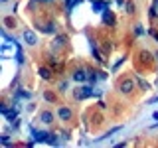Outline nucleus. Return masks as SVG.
<instances>
[{"label": "nucleus", "instance_id": "f257e3e1", "mask_svg": "<svg viewBox=\"0 0 158 148\" xmlns=\"http://www.w3.org/2000/svg\"><path fill=\"white\" fill-rule=\"evenodd\" d=\"M30 134L34 136V142H48V144H59L56 134H49L46 130H36L34 126H30Z\"/></svg>", "mask_w": 158, "mask_h": 148}, {"label": "nucleus", "instance_id": "f03ea898", "mask_svg": "<svg viewBox=\"0 0 158 148\" xmlns=\"http://www.w3.org/2000/svg\"><path fill=\"white\" fill-rule=\"evenodd\" d=\"M93 95H95V91L89 85H83L75 91V99H79V101H81V99H87V97H93Z\"/></svg>", "mask_w": 158, "mask_h": 148}, {"label": "nucleus", "instance_id": "7ed1b4c3", "mask_svg": "<svg viewBox=\"0 0 158 148\" xmlns=\"http://www.w3.org/2000/svg\"><path fill=\"white\" fill-rule=\"evenodd\" d=\"M118 91L125 93V95L132 93V91H135V81H132V79H125V81H121V83H118Z\"/></svg>", "mask_w": 158, "mask_h": 148}, {"label": "nucleus", "instance_id": "20e7f679", "mask_svg": "<svg viewBox=\"0 0 158 148\" xmlns=\"http://www.w3.org/2000/svg\"><path fill=\"white\" fill-rule=\"evenodd\" d=\"M0 113H2L4 117L8 118V121H16V117H18V109L14 107V109H6V107H0Z\"/></svg>", "mask_w": 158, "mask_h": 148}, {"label": "nucleus", "instance_id": "39448f33", "mask_svg": "<svg viewBox=\"0 0 158 148\" xmlns=\"http://www.w3.org/2000/svg\"><path fill=\"white\" fill-rule=\"evenodd\" d=\"M57 117L61 118V121H71L73 113H71V109H67V107H59L57 109Z\"/></svg>", "mask_w": 158, "mask_h": 148}, {"label": "nucleus", "instance_id": "423d86ee", "mask_svg": "<svg viewBox=\"0 0 158 148\" xmlns=\"http://www.w3.org/2000/svg\"><path fill=\"white\" fill-rule=\"evenodd\" d=\"M105 10H107V2H105V0H95V2H93V12L103 14Z\"/></svg>", "mask_w": 158, "mask_h": 148}, {"label": "nucleus", "instance_id": "0eeeda50", "mask_svg": "<svg viewBox=\"0 0 158 148\" xmlns=\"http://www.w3.org/2000/svg\"><path fill=\"white\" fill-rule=\"evenodd\" d=\"M24 39H26V43H28V46H36V43H38L36 34H34V32H30V30H26V32H24Z\"/></svg>", "mask_w": 158, "mask_h": 148}, {"label": "nucleus", "instance_id": "6e6552de", "mask_svg": "<svg viewBox=\"0 0 158 148\" xmlns=\"http://www.w3.org/2000/svg\"><path fill=\"white\" fill-rule=\"evenodd\" d=\"M73 79H75L77 83H83V81H87V79H89V75L83 71V69H77V71L73 73Z\"/></svg>", "mask_w": 158, "mask_h": 148}, {"label": "nucleus", "instance_id": "1a4fd4ad", "mask_svg": "<svg viewBox=\"0 0 158 148\" xmlns=\"http://www.w3.org/2000/svg\"><path fill=\"white\" fill-rule=\"evenodd\" d=\"M83 0H65V12L67 14H71V10L77 6V4H81Z\"/></svg>", "mask_w": 158, "mask_h": 148}, {"label": "nucleus", "instance_id": "9d476101", "mask_svg": "<svg viewBox=\"0 0 158 148\" xmlns=\"http://www.w3.org/2000/svg\"><path fill=\"white\" fill-rule=\"evenodd\" d=\"M40 121L44 122V125H49V122L53 121V115L49 111H46V113H42V117H40Z\"/></svg>", "mask_w": 158, "mask_h": 148}, {"label": "nucleus", "instance_id": "9b49d317", "mask_svg": "<svg viewBox=\"0 0 158 148\" xmlns=\"http://www.w3.org/2000/svg\"><path fill=\"white\" fill-rule=\"evenodd\" d=\"M103 22H105V24H113V22H115V16H113L109 10H105V12H103Z\"/></svg>", "mask_w": 158, "mask_h": 148}, {"label": "nucleus", "instance_id": "f8f14e48", "mask_svg": "<svg viewBox=\"0 0 158 148\" xmlns=\"http://www.w3.org/2000/svg\"><path fill=\"white\" fill-rule=\"evenodd\" d=\"M40 75H42L44 79H49V77H52V71H49L48 67H42V69H40Z\"/></svg>", "mask_w": 158, "mask_h": 148}, {"label": "nucleus", "instance_id": "ddd939ff", "mask_svg": "<svg viewBox=\"0 0 158 148\" xmlns=\"http://www.w3.org/2000/svg\"><path fill=\"white\" fill-rule=\"evenodd\" d=\"M135 36H136V38H138V36H144V28H142L140 24H136V26H135Z\"/></svg>", "mask_w": 158, "mask_h": 148}, {"label": "nucleus", "instance_id": "4468645a", "mask_svg": "<svg viewBox=\"0 0 158 148\" xmlns=\"http://www.w3.org/2000/svg\"><path fill=\"white\" fill-rule=\"evenodd\" d=\"M44 32H46V34H53V32H56V24H48V26H44Z\"/></svg>", "mask_w": 158, "mask_h": 148}, {"label": "nucleus", "instance_id": "2eb2a0df", "mask_svg": "<svg viewBox=\"0 0 158 148\" xmlns=\"http://www.w3.org/2000/svg\"><path fill=\"white\" fill-rule=\"evenodd\" d=\"M16 59H18V65H22V63H24V53H22V49H16Z\"/></svg>", "mask_w": 158, "mask_h": 148}, {"label": "nucleus", "instance_id": "dca6fc26", "mask_svg": "<svg viewBox=\"0 0 158 148\" xmlns=\"http://www.w3.org/2000/svg\"><path fill=\"white\" fill-rule=\"evenodd\" d=\"M32 97V93H28V91H18V99H30Z\"/></svg>", "mask_w": 158, "mask_h": 148}, {"label": "nucleus", "instance_id": "f3484780", "mask_svg": "<svg viewBox=\"0 0 158 148\" xmlns=\"http://www.w3.org/2000/svg\"><path fill=\"white\" fill-rule=\"evenodd\" d=\"M125 8H127V12H128V14L135 12V4H132V2H127V6H125Z\"/></svg>", "mask_w": 158, "mask_h": 148}, {"label": "nucleus", "instance_id": "a211bd4d", "mask_svg": "<svg viewBox=\"0 0 158 148\" xmlns=\"http://www.w3.org/2000/svg\"><path fill=\"white\" fill-rule=\"evenodd\" d=\"M140 57H144V61H146V63H150V51H142V53H140Z\"/></svg>", "mask_w": 158, "mask_h": 148}, {"label": "nucleus", "instance_id": "6ab92c4d", "mask_svg": "<svg viewBox=\"0 0 158 148\" xmlns=\"http://www.w3.org/2000/svg\"><path fill=\"white\" fill-rule=\"evenodd\" d=\"M63 43H65V38H57L56 39V47H61Z\"/></svg>", "mask_w": 158, "mask_h": 148}, {"label": "nucleus", "instance_id": "aec40b11", "mask_svg": "<svg viewBox=\"0 0 158 148\" xmlns=\"http://www.w3.org/2000/svg\"><path fill=\"white\" fill-rule=\"evenodd\" d=\"M136 83H138V85H140L142 89H146V87H148V85H146V83H144V81H142V79H140V77H136Z\"/></svg>", "mask_w": 158, "mask_h": 148}, {"label": "nucleus", "instance_id": "412c9836", "mask_svg": "<svg viewBox=\"0 0 158 148\" xmlns=\"http://www.w3.org/2000/svg\"><path fill=\"white\" fill-rule=\"evenodd\" d=\"M57 89H59V91L63 93V91H65V89H67V83H65V81H63V83H59V87H57Z\"/></svg>", "mask_w": 158, "mask_h": 148}, {"label": "nucleus", "instance_id": "4be33fe9", "mask_svg": "<svg viewBox=\"0 0 158 148\" xmlns=\"http://www.w3.org/2000/svg\"><path fill=\"white\" fill-rule=\"evenodd\" d=\"M0 142H2V144H10V140H8V136H2V138H0Z\"/></svg>", "mask_w": 158, "mask_h": 148}, {"label": "nucleus", "instance_id": "5701e85b", "mask_svg": "<svg viewBox=\"0 0 158 148\" xmlns=\"http://www.w3.org/2000/svg\"><path fill=\"white\" fill-rule=\"evenodd\" d=\"M158 14H156V8H150V18H156Z\"/></svg>", "mask_w": 158, "mask_h": 148}, {"label": "nucleus", "instance_id": "b1692460", "mask_svg": "<svg viewBox=\"0 0 158 148\" xmlns=\"http://www.w3.org/2000/svg\"><path fill=\"white\" fill-rule=\"evenodd\" d=\"M150 34H152V36H154V38L158 39V32H154V30H152V32H150Z\"/></svg>", "mask_w": 158, "mask_h": 148}, {"label": "nucleus", "instance_id": "393cba45", "mask_svg": "<svg viewBox=\"0 0 158 148\" xmlns=\"http://www.w3.org/2000/svg\"><path fill=\"white\" fill-rule=\"evenodd\" d=\"M152 118H154V121H158V113H154V115H152Z\"/></svg>", "mask_w": 158, "mask_h": 148}, {"label": "nucleus", "instance_id": "a878e982", "mask_svg": "<svg viewBox=\"0 0 158 148\" xmlns=\"http://www.w3.org/2000/svg\"><path fill=\"white\" fill-rule=\"evenodd\" d=\"M152 128H158V122H154V125H152Z\"/></svg>", "mask_w": 158, "mask_h": 148}, {"label": "nucleus", "instance_id": "bb28decb", "mask_svg": "<svg viewBox=\"0 0 158 148\" xmlns=\"http://www.w3.org/2000/svg\"><path fill=\"white\" fill-rule=\"evenodd\" d=\"M154 57H156V63H158V53H154Z\"/></svg>", "mask_w": 158, "mask_h": 148}, {"label": "nucleus", "instance_id": "cd10ccee", "mask_svg": "<svg viewBox=\"0 0 158 148\" xmlns=\"http://www.w3.org/2000/svg\"><path fill=\"white\" fill-rule=\"evenodd\" d=\"M91 2H95V0H91Z\"/></svg>", "mask_w": 158, "mask_h": 148}, {"label": "nucleus", "instance_id": "c85d7f7f", "mask_svg": "<svg viewBox=\"0 0 158 148\" xmlns=\"http://www.w3.org/2000/svg\"><path fill=\"white\" fill-rule=\"evenodd\" d=\"M2 2H6V0H2Z\"/></svg>", "mask_w": 158, "mask_h": 148}, {"label": "nucleus", "instance_id": "c756f323", "mask_svg": "<svg viewBox=\"0 0 158 148\" xmlns=\"http://www.w3.org/2000/svg\"><path fill=\"white\" fill-rule=\"evenodd\" d=\"M46 2H49V0H46Z\"/></svg>", "mask_w": 158, "mask_h": 148}, {"label": "nucleus", "instance_id": "7c9ffc66", "mask_svg": "<svg viewBox=\"0 0 158 148\" xmlns=\"http://www.w3.org/2000/svg\"><path fill=\"white\" fill-rule=\"evenodd\" d=\"M118 2H121V0H118Z\"/></svg>", "mask_w": 158, "mask_h": 148}]
</instances>
